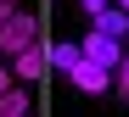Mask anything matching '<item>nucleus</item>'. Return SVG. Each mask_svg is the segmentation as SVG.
<instances>
[{
    "instance_id": "obj_1",
    "label": "nucleus",
    "mask_w": 129,
    "mask_h": 117,
    "mask_svg": "<svg viewBox=\"0 0 129 117\" xmlns=\"http://www.w3.org/2000/svg\"><path fill=\"white\" fill-rule=\"evenodd\" d=\"M28 45H39V17L17 6V11L6 17V28H0V56H23Z\"/></svg>"
},
{
    "instance_id": "obj_2",
    "label": "nucleus",
    "mask_w": 129,
    "mask_h": 117,
    "mask_svg": "<svg viewBox=\"0 0 129 117\" xmlns=\"http://www.w3.org/2000/svg\"><path fill=\"white\" fill-rule=\"evenodd\" d=\"M79 56H84V61H95V67H107V73H118V61H123V45L90 28V34L79 39Z\"/></svg>"
},
{
    "instance_id": "obj_3",
    "label": "nucleus",
    "mask_w": 129,
    "mask_h": 117,
    "mask_svg": "<svg viewBox=\"0 0 129 117\" xmlns=\"http://www.w3.org/2000/svg\"><path fill=\"white\" fill-rule=\"evenodd\" d=\"M68 78H73V89H84V95H107V89H112V73L95 67V61H84V56L68 67Z\"/></svg>"
},
{
    "instance_id": "obj_4",
    "label": "nucleus",
    "mask_w": 129,
    "mask_h": 117,
    "mask_svg": "<svg viewBox=\"0 0 129 117\" xmlns=\"http://www.w3.org/2000/svg\"><path fill=\"white\" fill-rule=\"evenodd\" d=\"M45 67L51 61H45V39H39V45H28L23 56H11V78L17 84H34V78H45Z\"/></svg>"
},
{
    "instance_id": "obj_5",
    "label": "nucleus",
    "mask_w": 129,
    "mask_h": 117,
    "mask_svg": "<svg viewBox=\"0 0 129 117\" xmlns=\"http://www.w3.org/2000/svg\"><path fill=\"white\" fill-rule=\"evenodd\" d=\"M95 34H107V39H118V45H129V17H123L118 6H107V11L95 17Z\"/></svg>"
},
{
    "instance_id": "obj_6",
    "label": "nucleus",
    "mask_w": 129,
    "mask_h": 117,
    "mask_svg": "<svg viewBox=\"0 0 129 117\" xmlns=\"http://www.w3.org/2000/svg\"><path fill=\"white\" fill-rule=\"evenodd\" d=\"M45 61L56 67V73H68V67L79 61V45H73V39H51V45H45Z\"/></svg>"
},
{
    "instance_id": "obj_7",
    "label": "nucleus",
    "mask_w": 129,
    "mask_h": 117,
    "mask_svg": "<svg viewBox=\"0 0 129 117\" xmlns=\"http://www.w3.org/2000/svg\"><path fill=\"white\" fill-rule=\"evenodd\" d=\"M28 111H34V100H28L23 84H11L6 95H0V117H28Z\"/></svg>"
},
{
    "instance_id": "obj_8",
    "label": "nucleus",
    "mask_w": 129,
    "mask_h": 117,
    "mask_svg": "<svg viewBox=\"0 0 129 117\" xmlns=\"http://www.w3.org/2000/svg\"><path fill=\"white\" fill-rule=\"evenodd\" d=\"M112 89L129 100V45H123V61H118V73H112Z\"/></svg>"
},
{
    "instance_id": "obj_9",
    "label": "nucleus",
    "mask_w": 129,
    "mask_h": 117,
    "mask_svg": "<svg viewBox=\"0 0 129 117\" xmlns=\"http://www.w3.org/2000/svg\"><path fill=\"white\" fill-rule=\"evenodd\" d=\"M11 84H17V78H11V67H6V61H0V95H6V89H11Z\"/></svg>"
},
{
    "instance_id": "obj_10",
    "label": "nucleus",
    "mask_w": 129,
    "mask_h": 117,
    "mask_svg": "<svg viewBox=\"0 0 129 117\" xmlns=\"http://www.w3.org/2000/svg\"><path fill=\"white\" fill-rule=\"evenodd\" d=\"M79 6L90 11V17H101V11H107V0H79Z\"/></svg>"
},
{
    "instance_id": "obj_11",
    "label": "nucleus",
    "mask_w": 129,
    "mask_h": 117,
    "mask_svg": "<svg viewBox=\"0 0 129 117\" xmlns=\"http://www.w3.org/2000/svg\"><path fill=\"white\" fill-rule=\"evenodd\" d=\"M17 11V0H0V28H6V17Z\"/></svg>"
},
{
    "instance_id": "obj_12",
    "label": "nucleus",
    "mask_w": 129,
    "mask_h": 117,
    "mask_svg": "<svg viewBox=\"0 0 129 117\" xmlns=\"http://www.w3.org/2000/svg\"><path fill=\"white\" fill-rule=\"evenodd\" d=\"M112 6H118V11H123V17H129V0H112Z\"/></svg>"
}]
</instances>
